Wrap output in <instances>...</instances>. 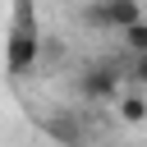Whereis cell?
<instances>
[{"label": "cell", "mask_w": 147, "mask_h": 147, "mask_svg": "<svg viewBox=\"0 0 147 147\" xmlns=\"http://www.w3.org/2000/svg\"><path fill=\"white\" fill-rule=\"evenodd\" d=\"M37 55H41L37 0H14V28H9V46H5V74L9 78H28L37 69Z\"/></svg>", "instance_id": "1"}, {"label": "cell", "mask_w": 147, "mask_h": 147, "mask_svg": "<svg viewBox=\"0 0 147 147\" xmlns=\"http://www.w3.org/2000/svg\"><path fill=\"white\" fill-rule=\"evenodd\" d=\"M119 64H110V60H101V64H87L83 74H78V92L87 96V101H110V96H119Z\"/></svg>", "instance_id": "2"}, {"label": "cell", "mask_w": 147, "mask_h": 147, "mask_svg": "<svg viewBox=\"0 0 147 147\" xmlns=\"http://www.w3.org/2000/svg\"><path fill=\"white\" fill-rule=\"evenodd\" d=\"M142 18V0H92L87 5V23H96V28H129V23H138Z\"/></svg>", "instance_id": "3"}, {"label": "cell", "mask_w": 147, "mask_h": 147, "mask_svg": "<svg viewBox=\"0 0 147 147\" xmlns=\"http://www.w3.org/2000/svg\"><path fill=\"white\" fill-rule=\"evenodd\" d=\"M46 133H51V138H60L64 147H83V142H87L83 124H78L69 110H64V115H55V119H46Z\"/></svg>", "instance_id": "4"}, {"label": "cell", "mask_w": 147, "mask_h": 147, "mask_svg": "<svg viewBox=\"0 0 147 147\" xmlns=\"http://www.w3.org/2000/svg\"><path fill=\"white\" fill-rule=\"evenodd\" d=\"M119 119H124V124H142V119H147V96H142V92L119 96Z\"/></svg>", "instance_id": "5"}, {"label": "cell", "mask_w": 147, "mask_h": 147, "mask_svg": "<svg viewBox=\"0 0 147 147\" xmlns=\"http://www.w3.org/2000/svg\"><path fill=\"white\" fill-rule=\"evenodd\" d=\"M124 46H129L133 55H147V18H138V23L124 28Z\"/></svg>", "instance_id": "6"}, {"label": "cell", "mask_w": 147, "mask_h": 147, "mask_svg": "<svg viewBox=\"0 0 147 147\" xmlns=\"http://www.w3.org/2000/svg\"><path fill=\"white\" fill-rule=\"evenodd\" d=\"M133 83L147 87V55H133Z\"/></svg>", "instance_id": "7"}]
</instances>
